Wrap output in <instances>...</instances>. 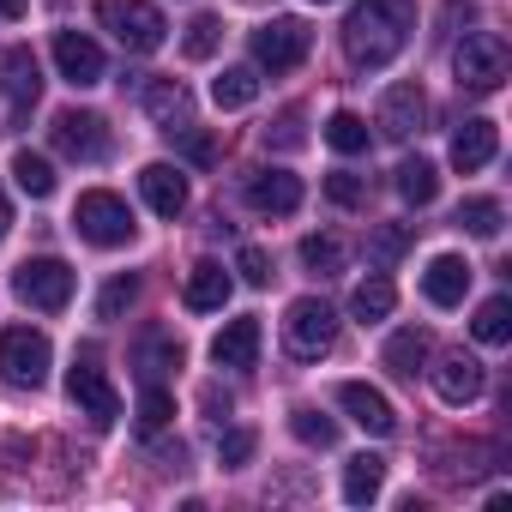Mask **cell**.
Instances as JSON below:
<instances>
[{"mask_svg":"<svg viewBox=\"0 0 512 512\" xmlns=\"http://www.w3.org/2000/svg\"><path fill=\"white\" fill-rule=\"evenodd\" d=\"M416 37V7L410 0H362V7L344 19V55L362 67V73H380L392 67Z\"/></svg>","mask_w":512,"mask_h":512,"instance_id":"obj_1","label":"cell"},{"mask_svg":"<svg viewBox=\"0 0 512 512\" xmlns=\"http://www.w3.org/2000/svg\"><path fill=\"white\" fill-rule=\"evenodd\" d=\"M253 446H260V434H253V428H229V434L217 440V464H223V470H241V464L253 458Z\"/></svg>","mask_w":512,"mask_h":512,"instance_id":"obj_39","label":"cell"},{"mask_svg":"<svg viewBox=\"0 0 512 512\" xmlns=\"http://www.w3.org/2000/svg\"><path fill=\"white\" fill-rule=\"evenodd\" d=\"M169 422H175V392L145 380V392H139V434H163Z\"/></svg>","mask_w":512,"mask_h":512,"instance_id":"obj_34","label":"cell"},{"mask_svg":"<svg viewBox=\"0 0 512 512\" xmlns=\"http://www.w3.org/2000/svg\"><path fill=\"white\" fill-rule=\"evenodd\" d=\"M308 49H314V31H308L302 19H272V25L253 31V61H260L266 73H290V67H302Z\"/></svg>","mask_w":512,"mask_h":512,"instance_id":"obj_9","label":"cell"},{"mask_svg":"<svg viewBox=\"0 0 512 512\" xmlns=\"http://www.w3.org/2000/svg\"><path fill=\"white\" fill-rule=\"evenodd\" d=\"M452 223H458L464 235H482V241H494V235H500V223H506V211H500V199H464Z\"/></svg>","mask_w":512,"mask_h":512,"instance_id":"obj_32","label":"cell"},{"mask_svg":"<svg viewBox=\"0 0 512 512\" xmlns=\"http://www.w3.org/2000/svg\"><path fill=\"white\" fill-rule=\"evenodd\" d=\"M398 193H404L410 205H434V193H440V169H434L428 157H404V163H398Z\"/></svg>","mask_w":512,"mask_h":512,"instance_id":"obj_28","label":"cell"},{"mask_svg":"<svg viewBox=\"0 0 512 512\" xmlns=\"http://www.w3.org/2000/svg\"><path fill=\"white\" fill-rule=\"evenodd\" d=\"M326 145L344 151V157H362V151H368V121H362L356 109H338V115L326 121Z\"/></svg>","mask_w":512,"mask_h":512,"instance_id":"obj_31","label":"cell"},{"mask_svg":"<svg viewBox=\"0 0 512 512\" xmlns=\"http://www.w3.org/2000/svg\"><path fill=\"white\" fill-rule=\"evenodd\" d=\"M181 151H187L193 163H217V139H211V133H193V127H181Z\"/></svg>","mask_w":512,"mask_h":512,"instance_id":"obj_43","label":"cell"},{"mask_svg":"<svg viewBox=\"0 0 512 512\" xmlns=\"http://www.w3.org/2000/svg\"><path fill=\"white\" fill-rule=\"evenodd\" d=\"M229 290H235V278H229L217 260H199V266L187 272V290H181V302H187L193 314H217V308L229 302Z\"/></svg>","mask_w":512,"mask_h":512,"instance_id":"obj_21","label":"cell"},{"mask_svg":"<svg viewBox=\"0 0 512 512\" xmlns=\"http://www.w3.org/2000/svg\"><path fill=\"white\" fill-rule=\"evenodd\" d=\"M380 362L392 368V380H416V374H422V362H428V332H416V326L392 332V338H386V350H380Z\"/></svg>","mask_w":512,"mask_h":512,"instance_id":"obj_22","label":"cell"},{"mask_svg":"<svg viewBox=\"0 0 512 512\" xmlns=\"http://www.w3.org/2000/svg\"><path fill=\"white\" fill-rule=\"evenodd\" d=\"M247 205L260 211V217H290L302 205V175H290V169H253L247 175Z\"/></svg>","mask_w":512,"mask_h":512,"instance_id":"obj_14","label":"cell"},{"mask_svg":"<svg viewBox=\"0 0 512 512\" xmlns=\"http://www.w3.org/2000/svg\"><path fill=\"white\" fill-rule=\"evenodd\" d=\"M0 19H7V25H19V19H25V0H0Z\"/></svg>","mask_w":512,"mask_h":512,"instance_id":"obj_45","label":"cell"},{"mask_svg":"<svg viewBox=\"0 0 512 512\" xmlns=\"http://www.w3.org/2000/svg\"><path fill=\"white\" fill-rule=\"evenodd\" d=\"M326 199H332V205H344V211H356V205L368 199V181H362V175H350V169H338V175H326Z\"/></svg>","mask_w":512,"mask_h":512,"instance_id":"obj_40","label":"cell"},{"mask_svg":"<svg viewBox=\"0 0 512 512\" xmlns=\"http://www.w3.org/2000/svg\"><path fill=\"white\" fill-rule=\"evenodd\" d=\"M422 121H428V97H422L416 79H404V85H392V91L380 97V133H386V139H416Z\"/></svg>","mask_w":512,"mask_h":512,"instance_id":"obj_15","label":"cell"},{"mask_svg":"<svg viewBox=\"0 0 512 512\" xmlns=\"http://www.w3.org/2000/svg\"><path fill=\"white\" fill-rule=\"evenodd\" d=\"M13 229V199H7V187H0V235Z\"/></svg>","mask_w":512,"mask_h":512,"instance_id":"obj_46","label":"cell"},{"mask_svg":"<svg viewBox=\"0 0 512 512\" xmlns=\"http://www.w3.org/2000/svg\"><path fill=\"white\" fill-rule=\"evenodd\" d=\"M13 181H19L31 199H49V193H55V169H49V157H43V151H31V145H25V151H13Z\"/></svg>","mask_w":512,"mask_h":512,"instance_id":"obj_29","label":"cell"},{"mask_svg":"<svg viewBox=\"0 0 512 512\" xmlns=\"http://www.w3.org/2000/svg\"><path fill=\"white\" fill-rule=\"evenodd\" d=\"M470 266L458 260V253H440V260H428V272H422V296L434 302V308H458L464 296H470Z\"/></svg>","mask_w":512,"mask_h":512,"instance_id":"obj_17","label":"cell"},{"mask_svg":"<svg viewBox=\"0 0 512 512\" xmlns=\"http://www.w3.org/2000/svg\"><path fill=\"white\" fill-rule=\"evenodd\" d=\"M338 404H344V416H350L362 434H374V440H386V434L398 428V410H392L386 392H374L368 380H344V386H338Z\"/></svg>","mask_w":512,"mask_h":512,"instance_id":"obj_13","label":"cell"},{"mask_svg":"<svg viewBox=\"0 0 512 512\" xmlns=\"http://www.w3.org/2000/svg\"><path fill=\"white\" fill-rule=\"evenodd\" d=\"M139 193H145V205L157 217H181L187 211V175L175 163H145L139 169Z\"/></svg>","mask_w":512,"mask_h":512,"instance_id":"obj_16","label":"cell"},{"mask_svg":"<svg viewBox=\"0 0 512 512\" xmlns=\"http://www.w3.org/2000/svg\"><path fill=\"white\" fill-rule=\"evenodd\" d=\"M199 404L211 410V422H223V416H229V392H217V386H205V392H199Z\"/></svg>","mask_w":512,"mask_h":512,"instance_id":"obj_44","label":"cell"},{"mask_svg":"<svg viewBox=\"0 0 512 512\" xmlns=\"http://www.w3.org/2000/svg\"><path fill=\"white\" fill-rule=\"evenodd\" d=\"M133 296H139V284H133V278H115V284L97 296V320H121V314L133 308Z\"/></svg>","mask_w":512,"mask_h":512,"instance_id":"obj_41","label":"cell"},{"mask_svg":"<svg viewBox=\"0 0 512 512\" xmlns=\"http://www.w3.org/2000/svg\"><path fill=\"white\" fill-rule=\"evenodd\" d=\"M49 133H55V151L61 157H79V163H103L109 157V127L91 109H61Z\"/></svg>","mask_w":512,"mask_h":512,"instance_id":"obj_10","label":"cell"},{"mask_svg":"<svg viewBox=\"0 0 512 512\" xmlns=\"http://www.w3.org/2000/svg\"><path fill=\"white\" fill-rule=\"evenodd\" d=\"M73 290H79V272L67 266V260H25L19 272H13V296L19 302H31L37 314H61L67 302H73Z\"/></svg>","mask_w":512,"mask_h":512,"instance_id":"obj_6","label":"cell"},{"mask_svg":"<svg viewBox=\"0 0 512 512\" xmlns=\"http://www.w3.org/2000/svg\"><path fill=\"white\" fill-rule=\"evenodd\" d=\"M145 115H151L163 133L193 127V97H187V85H175V79H151V85H145Z\"/></svg>","mask_w":512,"mask_h":512,"instance_id":"obj_19","label":"cell"},{"mask_svg":"<svg viewBox=\"0 0 512 512\" xmlns=\"http://www.w3.org/2000/svg\"><path fill=\"white\" fill-rule=\"evenodd\" d=\"M410 241H416L410 223H380V229L368 235V272H392L404 253H410Z\"/></svg>","mask_w":512,"mask_h":512,"instance_id":"obj_25","label":"cell"},{"mask_svg":"<svg viewBox=\"0 0 512 512\" xmlns=\"http://www.w3.org/2000/svg\"><path fill=\"white\" fill-rule=\"evenodd\" d=\"M380 488H386V458L380 452H356L344 464V500L350 506H368V500H380Z\"/></svg>","mask_w":512,"mask_h":512,"instance_id":"obj_23","label":"cell"},{"mask_svg":"<svg viewBox=\"0 0 512 512\" xmlns=\"http://www.w3.org/2000/svg\"><path fill=\"white\" fill-rule=\"evenodd\" d=\"M235 272H241L253 290H266V284H272V260H266V247H241V253H235Z\"/></svg>","mask_w":512,"mask_h":512,"instance_id":"obj_42","label":"cell"},{"mask_svg":"<svg viewBox=\"0 0 512 512\" xmlns=\"http://www.w3.org/2000/svg\"><path fill=\"white\" fill-rule=\"evenodd\" d=\"M494 151H500V127H494V121H464V127L452 133V169H458V175L488 169Z\"/></svg>","mask_w":512,"mask_h":512,"instance_id":"obj_18","label":"cell"},{"mask_svg":"<svg viewBox=\"0 0 512 512\" xmlns=\"http://www.w3.org/2000/svg\"><path fill=\"white\" fill-rule=\"evenodd\" d=\"M73 229H79L91 247H127L139 223H133V211H127L121 193L91 187V193H79V205H73Z\"/></svg>","mask_w":512,"mask_h":512,"instance_id":"obj_5","label":"cell"},{"mask_svg":"<svg viewBox=\"0 0 512 512\" xmlns=\"http://www.w3.org/2000/svg\"><path fill=\"white\" fill-rule=\"evenodd\" d=\"M7 91H13V109H19V115L43 97V67H37V55H31L25 43L7 55Z\"/></svg>","mask_w":512,"mask_h":512,"instance_id":"obj_24","label":"cell"},{"mask_svg":"<svg viewBox=\"0 0 512 512\" xmlns=\"http://www.w3.org/2000/svg\"><path fill=\"white\" fill-rule=\"evenodd\" d=\"M253 97H260V73H253V67H223L211 79V103L217 109H247Z\"/></svg>","mask_w":512,"mask_h":512,"instance_id":"obj_27","label":"cell"},{"mask_svg":"<svg viewBox=\"0 0 512 512\" xmlns=\"http://www.w3.org/2000/svg\"><path fill=\"white\" fill-rule=\"evenodd\" d=\"M428 374H434L440 404H452V410H458V404H476V398H482V386H488V368H482L470 350H446Z\"/></svg>","mask_w":512,"mask_h":512,"instance_id":"obj_11","label":"cell"},{"mask_svg":"<svg viewBox=\"0 0 512 512\" xmlns=\"http://www.w3.org/2000/svg\"><path fill=\"white\" fill-rule=\"evenodd\" d=\"M97 19H103V31H109L127 55H151V49H163V37H169V25H163V13L151 7V0H97Z\"/></svg>","mask_w":512,"mask_h":512,"instance_id":"obj_4","label":"cell"},{"mask_svg":"<svg viewBox=\"0 0 512 512\" xmlns=\"http://www.w3.org/2000/svg\"><path fill=\"white\" fill-rule=\"evenodd\" d=\"M392 308H398V290H392V278H386V272H374V278H368V284H356V296H350V314H356L362 326H380Z\"/></svg>","mask_w":512,"mask_h":512,"instance_id":"obj_26","label":"cell"},{"mask_svg":"<svg viewBox=\"0 0 512 512\" xmlns=\"http://www.w3.org/2000/svg\"><path fill=\"white\" fill-rule=\"evenodd\" d=\"M67 398L79 404V416H85L91 428H115V416H121V398H115V386H109L97 350H79V362H73V374H67Z\"/></svg>","mask_w":512,"mask_h":512,"instance_id":"obj_8","label":"cell"},{"mask_svg":"<svg viewBox=\"0 0 512 512\" xmlns=\"http://www.w3.org/2000/svg\"><path fill=\"white\" fill-rule=\"evenodd\" d=\"M49 368H55L49 332H31V326H7V332H0V380H7V386L37 392V386H49Z\"/></svg>","mask_w":512,"mask_h":512,"instance_id":"obj_3","label":"cell"},{"mask_svg":"<svg viewBox=\"0 0 512 512\" xmlns=\"http://www.w3.org/2000/svg\"><path fill=\"white\" fill-rule=\"evenodd\" d=\"M302 109H284V115H272L266 121V151H302L308 145V133H302Z\"/></svg>","mask_w":512,"mask_h":512,"instance_id":"obj_38","label":"cell"},{"mask_svg":"<svg viewBox=\"0 0 512 512\" xmlns=\"http://www.w3.org/2000/svg\"><path fill=\"white\" fill-rule=\"evenodd\" d=\"M55 67H61V79L73 85V91H91V85H103V49L91 43V37H79V31H55Z\"/></svg>","mask_w":512,"mask_h":512,"instance_id":"obj_12","label":"cell"},{"mask_svg":"<svg viewBox=\"0 0 512 512\" xmlns=\"http://www.w3.org/2000/svg\"><path fill=\"white\" fill-rule=\"evenodd\" d=\"M470 332H476V344H506V338H512V302H506V296H488V302L476 308Z\"/></svg>","mask_w":512,"mask_h":512,"instance_id":"obj_33","label":"cell"},{"mask_svg":"<svg viewBox=\"0 0 512 512\" xmlns=\"http://www.w3.org/2000/svg\"><path fill=\"white\" fill-rule=\"evenodd\" d=\"M308 7H332V0H308Z\"/></svg>","mask_w":512,"mask_h":512,"instance_id":"obj_47","label":"cell"},{"mask_svg":"<svg viewBox=\"0 0 512 512\" xmlns=\"http://www.w3.org/2000/svg\"><path fill=\"white\" fill-rule=\"evenodd\" d=\"M302 266H308L314 278H338V272H344V241H338V235H308V241H302Z\"/></svg>","mask_w":512,"mask_h":512,"instance_id":"obj_35","label":"cell"},{"mask_svg":"<svg viewBox=\"0 0 512 512\" xmlns=\"http://www.w3.org/2000/svg\"><path fill=\"white\" fill-rule=\"evenodd\" d=\"M211 362L217 368H253L260 362V320H229L211 338Z\"/></svg>","mask_w":512,"mask_h":512,"instance_id":"obj_20","label":"cell"},{"mask_svg":"<svg viewBox=\"0 0 512 512\" xmlns=\"http://www.w3.org/2000/svg\"><path fill=\"white\" fill-rule=\"evenodd\" d=\"M290 434H296L302 446H320V452H326V446H338V422H332V416H320V410H308V404H302V410H290Z\"/></svg>","mask_w":512,"mask_h":512,"instance_id":"obj_36","label":"cell"},{"mask_svg":"<svg viewBox=\"0 0 512 512\" xmlns=\"http://www.w3.org/2000/svg\"><path fill=\"white\" fill-rule=\"evenodd\" d=\"M452 73H458V85L464 91H500L506 85V73H512V49H506V37L500 31H464V43L452 49Z\"/></svg>","mask_w":512,"mask_h":512,"instance_id":"obj_2","label":"cell"},{"mask_svg":"<svg viewBox=\"0 0 512 512\" xmlns=\"http://www.w3.org/2000/svg\"><path fill=\"white\" fill-rule=\"evenodd\" d=\"M332 344H338V314H332L320 296L290 302V314H284V350H290L296 362H320Z\"/></svg>","mask_w":512,"mask_h":512,"instance_id":"obj_7","label":"cell"},{"mask_svg":"<svg viewBox=\"0 0 512 512\" xmlns=\"http://www.w3.org/2000/svg\"><path fill=\"white\" fill-rule=\"evenodd\" d=\"M133 362H139V374H145V380H157V374L181 368V344H175L169 332H145V338H139V356H133Z\"/></svg>","mask_w":512,"mask_h":512,"instance_id":"obj_30","label":"cell"},{"mask_svg":"<svg viewBox=\"0 0 512 512\" xmlns=\"http://www.w3.org/2000/svg\"><path fill=\"white\" fill-rule=\"evenodd\" d=\"M217 43H223V19L199 13V19L187 25V37H181V55H187V61H211V55H217Z\"/></svg>","mask_w":512,"mask_h":512,"instance_id":"obj_37","label":"cell"}]
</instances>
